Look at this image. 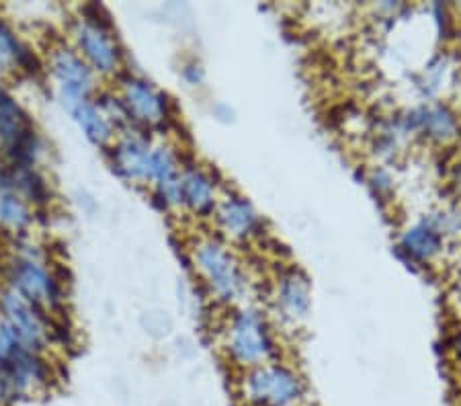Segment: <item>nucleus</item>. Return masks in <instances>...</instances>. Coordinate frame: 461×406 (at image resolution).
<instances>
[{
  "instance_id": "1",
  "label": "nucleus",
  "mask_w": 461,
  "mask_h": 406,
  "mask_svg": "<svg viewBox=\"0 0 461 406\" xmlns=\"http://www.w3.org/2000/svg\"><path fill=\"white\" fill-rule=\"evenodd\" d=\"M5 284L50 316L62 314L68 302V290L62 275L48 261L46 250L35 242L19 239L5 261Z\"/></svg>"
},
{
  "instance_id": "2",
  "label": "nucleus",
  "mask_w": 461,
  "mask_h": 406,
  "mask_svg": "<svg viewBox=\"0 0 461 406\" xmlns=\"http://www.w3.org/2000/svg\"><path fill=\"white\" fill-rule=\"evenodd\" d=\"M191 263L205 290L221 304H236L247 293V271L220 236H202L193 242Z\"/></svg>"
},
{
  "instance_id": "3",
  "label": "nucleus",
  "mask_w": 461,
  "mask_h": 406,
  "mask_svg": "<svg viewBox=\"0 0 461 406\" xmlns=\"http://www.w3.org/2000/svg\"><path fill=\"white\" fill-rule=\"evenodd\" d=\"M103 6H80V17L70 27V46L99 78L122 74L123 51L107 19H101Z\"/></svg>"
},
{
  "instance_id": "4",
  "label": "nucleus",
  "mask_w": 461,
  "mask_h": 406,
  "mask_svg": "<svg viewBox=\"0 0 461 406\" xmlns=\"http://www.w3.org/2000/svg\"><path fill=\"white\" fill-rule=\"evenodd\" d=\"M238 394L244 406H302L308 386L295 367L269 361L242 372Z\"/></svg>"
},
{
  "instance_id": "5",
  "label": "nucleus",
  "mask_w": 461,
  "mask_h": 406,
  "mask_svg": "<svg viewBox=\"0 0 461 406\" xmlns=\"http://www.w3.org/2000/svg\"><path fill=\"white\" fill-rule=\"evenodd\" d=\"M46 146L32 115L0 77V160L11 167H40Z\"/></svg>"
},
{
  "instance_id": "6",
  "label": "nucleus",
  "mask_w": 461,
  "mask_h": 406,
  "mask_svg": "<svg viewBox=\"0 0 461 406\" xmlns=\"http://www.w3.org/2000/svg\"><path fill=\"white\" fill-rule=\"evenodd\" d=\"M224 351L242 372L275 361L277 345L273 330L263 314L255 308H242L230 316L224 329Z\"/></svg>"
},
{
  "instance_id": "7",
  "label": "nucleus",
  "mask_w": 461,
  "mask_h": 406,
  "mask_svg": "<svg viewBox=\"0 0 461 406\" xmlns=\"http://www.w3.org/2000/svg\"><path fill=\"white\" fill-rule=\"evenodd\" d=\"M46 70L66 111L78 105V103L95 99L96 88H99V77L88 68V64L70 43H56L50 48Z\"/></svg>"
},
{
  "instance_id": "8",
  "label": "nucleus",
  "mask_w": 461,
  "mask_h": 406,
  "mask_svg": "<svg viewBox=\"0 0 461 406\" xmlns=\"http://www.w3.org/2000/svg\"><path fill=\"white\" fill-rule=\"evenodd\" d=\"M0 320L9 327L25 347L40 353H48L56 341L58 330L51 316L32 302L21 298L6 285H0Z\"/></svg>"
},
{
  "instance_id": "9",
  "label": "nucleus",
  "mask_w": 461,
  "mask_h": 406,
  "mask_svg": "<svg viewBox=\"0 0 461 406\" xmlns=\"http://www.w3.org/2000/svg\"><path fill=\"white\" fill-rule=\"evenodd\" d=\"M117 99L128 115V122L140 128H158L168 120V99L146 78L125 74L119 77Z\"/></svg>"
},
{
  "instance_id": "10",
  "label": "nucleus",
  "mask_w": 461,
  "mask_h": 406,
  "mask_svg": "<svg viewBox=\"0 0 461 406\" xmlns=\"http://www.w3.org/2000/svg\"><path fill=\"white\" fill-rule=\"evenodd\" d=\"M154 144L136 128L119 131L109 146L113 171L133 185H152Z\"/></svg>"
},
{
  "instance_id": "11",
  "label": "nucleus",
  "mask_w": 461,
  "mask_h": 406,
  "mask_svg": "<svg viewBox=\"0 0 461 406\" xmlns=\"http://www.w3.org/2000/svg\"><path fill=\"white\" fill-rule=\"evenodd\" d=\"M213 220L221 239L234 242L255 239L263 230V220H260L257 210L252 208L249 199L240 195L220 197L213 212Z\"/></svg>"
},
{
  "instance_id": "12",
  "label": "nucleus",
  "mask_w": 461,
  "mask_h": 406,
  "mask_svg": "<svg viewBox=\"0 0 461 406\" xmlns=\"http://www.w3.org/2000/svg\"><path fill=\"white\" fill-rule=\"evenodd\" d=\"M35 224V208L14 187L11 167L0 160V232L23 239Z\"/></svg>"
},
{
  "instance_id": "13",
  "label": "nucleus",
  "mask_w": 461,
  "mask_h": 406,
  "mask_svg": "<svg viewBox=\"0 0 461 406\" xmlns=\"http://www.w3.org/2000/svg\"><path fill=\"white\" fill-rule=\"evenodd\" d=\"M178 191H181V208L193 216H213L215 205L220 202L218 183L210 171L202 167H185L178 175Z\"/></svg>"
},
{
  "instance_id": "14",
  "label": "nucleus",
  "mask_w": 461,
  "mask_h": 406,
  "mask_svg": "<svg viewBox=\"0 0 461 406\" xmlns=\"http://www.w3.org/2000/svg\"><path fill=\"white\" fill-rule=\"evenodd\" d=\"M312 306L310 282L300 269H287L279 275L275 285V308L281 320L297 324L306 320Z\"/></svg>"
},
{
  "instance_id": "15",
  "label": "nucleus",
  "mask_w": 461,
  "mask_h": 406,
  "mask_svg": "<svg viewBox=\"0 0 461 406\" xmlns=\"http://www.w3.org/2000/svg\"><path fill=\"white\" fill-rule=\"evenodd\" d=\"M68 113L88 142L95 146L109 148L119 134V125L96 99L78 103V105L68 109Z\"/></svg>"
},
{
  "instance_id": "16",
  "label": "nucleus",
  "mask_w": 461,
  "mask_h": 406,
  "mask_svg": "<svg viewBox=\"0 0 461 406\" xmlns=\"http://www.w3.org/2000/svg\"><path fill=\"white\" fill-rule=\"evenodd\" d=\"M33 64L41 68V64L35 62L33 51L25 46V41L14 32V27L0 17V77L14 72L33 74L37 72Z\"/></svg>"
},
{
  "instance_id": "17",
  "label": "nucleus",
  "mask_w": 461,
  "mask_h": 406,
  "mask_svg": "<svg viewBox=\"0 0 461 406\" xmlns=\"http://www.w3.org/2000/svg\"><path fill=\"white\" fill-rule=\"evenodd\" d=\"M400 248H402L412 261L425 263L430 257H435L438 253V248H441V234H438L435 224L422 220L404 232L402 240H400Z\"/></svg>"
},
{
  "instance_id": "18",
  "label": "nucleus",
  "mask_w": 461,
  "mask_h": 406,
  "mask_svg": "<svg viewBox=\"0 0 461 406\" xmlns=\"http://www.w3.org/2000/svg\"><path fill=\"white\" fill-rule=\"evenodd\" d=\"M203 77H205V72H203V68H202V64L189 62V64L183 66V78L187 80V83H189L191 86L202 85V83H203Z\"/></svg>"
}]
</instances>
